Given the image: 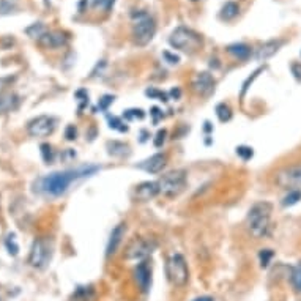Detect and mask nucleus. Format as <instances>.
Instances as JSON below:
<instances>
[{
	"label": "nucleus",
	"mask_w": 301,
	"mask_h": 301,
	"mask_svg": "<svg viewBox=\"0 0 301 301\" xmlns=\"http://www.w3.org/2000/svg\"><path fill=\"white\" fill-rule=\"evenodd\" d=\"M99 170L98 166H82L77 169L62 170V172H52L39 180V191L49 197H58L68 191L69 185L79 178L92 177Z\"/></svg>",
	"instance_id": "f257e3e1"
},
{
	"label": "nucleus",
	"mask_w": 301,
	"mask_h": 301,
	"mask_svg": "<svg viewBox=\"0 0 301 301\" xmlns=\"http://www.w3.org/2000/svg\"><path fill=\"white\" fill-rule=\"evenodd\" d=\"M272 213H273V205L270 202H257L251 207L248 213V227L253 237L262 238L268 234Z\"/></svg>",
	"instance_id": "f03ea898"
},
{
	"label": "nucleus",
	"mask_w": 301,
	"mask_h": 301,
	"mask_svg": "<svg viewBox=\"0 0 301 301\" xmlns=\"http://www.w3.org/2000/svg\"><path fill=\"white\" fill-rule=\"evenodd\" d=\"M133 38L137 46H147L153 39L156 32V24L153 17L145 11L133 13Z\"/></svg>",
	"instance_id": "7ed1b4c3"
},
{
	"label": "nucleus",
	"mask_w": 301,
	"mask_h": 301,
	"mask_svg": "<svg viewBox=\"0 0 301 301\" xmlns=\"http://www.w3.org/2000/svg\"><path fill=\"white\" fill-rule=\"evenodd\" d=\"M169 43L172 44L175 49H180V51H189L193 52L196 49H199L202 46V38H200L199 33H196L194 30L188 28V27H178L175 28L172 35L169 38Z\"/></svg>",
	"instance_id": "20e7f679"
},
{
	"label": "nucleus",
	"mask_w": 301,
	"mask_h": 301,
	"mask_svg": "<svg viewBox=\"0 0 301 301\" xmlns=\"http://www.w3.org/2000/svg\"><path fill=\"white\" fill-rule=\"evenodd\" d=\"M52 257V242L44 237L36 238L28 254V264L36 270H43L51 262Z\"/></svg>",
	"instance_id": "39448f33"
},
{
	"label": "nucleus",
	"mask_w": 301,
	"mask_h": 301,
	"mask_svg": "<svg viewBox=\"0 0 301 301\" xmlns=\"http://www.w3.org/2000/svg\"><path fill=\"white\" fill-rule=\"evenodd\" d=\"M159 193L167 197L178 196L186 186V172L185 170H172L159 178Z\"/></svg>",
	"instance_id": "423d86ee"
},
{
	"label": "nucleus",
	"mask_w": 301,
	"mask_h": 301,
	"mask_svg": "<svg viewBox=\"0 0 301 301\" xmlns=\"http://www.w3.org/2000/svg\"><path fill=\"white\" fill-rule=\"evenodd\" d=\"M166 272L169 276V281L177 287H183L188 283L189 272H188V264L182 254H174L167 260Z\"/></svg>",
	"instance_id": "0eeeda50"
},
{
	"label": "nucleus",
	"mask_w": 301,
	"mask_h": 301,
	"mask_svg": "<svg viewBox=\"0 0 301 301\" xmlns=\"http://www.w3.org/2000/svg\"><path fill=\"white\" fill-rule=\"evenodd\" d=\"M275 182L279 188L295 191L301 188V164L281 169L275 177Z\"/></svg>",
	"instance_id": "6e6552de"
},
{
	"label": "nucleus",
	"mask_w": 301,
	"mask_h": 301,
	"mask_svg": "<svg viewBox=\"0 0 301 301\" xmlns=\"http://www.w3.org/2000/svg\"><path fill=\"white\" fill-rule=\"evenodd\" d=\"M55 129V120L49 115H39L27 125V131L33 137H46Z\"/></svg>",
	"instance_id": "1a4fd4ad"
},
{
	"label": "nucleus",
	"mask_w": 301,
	"mask_h": 301,
	"mask_svg": "<svg viewBox=\"0 0 301 301\" xmlns=\"http://www.w3.org/2000/svg\"><path fill=\"white\" fill-rule=\"evenodd\" d=\"M155 245L145 242V240H134V242L128 246L126 249V259L128 260H140V259H145L147 256H150L153 253Z\"/></svg>",
	"instance_id": "9d476101"
},
{
	"label": "nucleus",
	"mask_w": 301,
	"mask_h": 301,
	"mask_svg": "<svg viewBox=\"0 0 301 301\" xmlns=\"http://www.w3.org/2000/svg\"><path fill=\"white\" fill-rule=\"evenodd\" d=\"M193 87H194V92L199 95L202 96L210 95L215 88V79L210 73H197L193 81Z\"/></svg>",
	"instance_id": "9b49d317"
},
{
	"label": "nucleus",
	"mask_w": 301,
	"mask_h": 301,
	"mask_svg": "<svg viewBox=\"0 0 301 301\" xmlns=\"http://www.w3.org/2000/svg\"><path fill=\"white\" fill-rule=\"evenodd\" d=\"M159 194V185L158 182H144L136 188V199L139 202H148Z\"/></svg>",
	"instance_id": "f8f14e48"
},
{
	"label": "nucleus",
	"mask_w": 301,
	"mask_h": 301,
	"mask_svg": "<svg viewBox=\"0 0 301 301\" xmlns=\"http://www.w3.org/2000/svg\"><path fill=\"white\" fill-rule=\"evenodd\" d=\"M166 163H167V156L164 153H156V155L150 156L148 159L140 163L139 167L144 169L148 174H159L164 169Z\"/></svg>",
	"instance_id": "ddd939ff"
},
{
	"label": "nucleus",
	"mask_w": 301,
	"mask_h": 301,
	"mask_svg": "<svg viewBox=\"0 0 301 301\" xmlns=\"http://www.w3.org/2000/svg\"><path fill=\"white\" fill-rule=\"evenodd\" d=\"M134 278H136V283L139 284L140 290H142V292H147V290L150 289V283H152V270H150L147 262H140L136 267Z\"/></svg>",
	"instance_id": "4468645a"
},
{
	"label": "nucleus",
	"mask_w": 301,
	"mask_h": 301,
	"mask_svg": "<svg viewBox=\"0 0 301 301\" xmlns=\"http://www.w3.org/2000/svg\"><path fill=\"white\" fill-rule=\"evenodd\" d=\"M125 232H126L125 224H118L112 230V234H110V238H109V243H107V248H106V256L107 257L114 256L117 253V249H118L120 243H122V240L125 237Z\"/></svg>",
	"instance_id": "2eb2a0df"
},
{
	"label": "nucleus",
	"mask_w": 301,
	"mask_h": 301,
	"mask_svg": "<svg viewBox=\"0 0 301 301\" xmlns=\"http://www.w3.org/2000/svg\"><path fill=\"white\" fill-rule=\"evenodd\" d=\"M281 46H283V41H275V39H272V41H267L265 44H262L257 49L254 57H256V60H259V62H265L267 58L273 57L279 51Z\"/></svg>",
	"instance_id": "dca6fc26"
},
{
	"label": "nucleus",
	"mask_w": 301,
	"mask_h": 301,
	"mask_svg": "<svg viewBox=\"0 0 301 301\" xmlns=\"http://www.w3.org/2000/svg\"><path fill=\"white\" fill-rule=\"evenodd\" d=\"M39 43L46 47H60L66 43V36H63V33L60 32H44L39 36Z\"/></svg>",
	"instance_id": "f3484780"
},
{
	"label": "nucleus",
	"mask_w": 301,
	"mask_h": 301,
	"mask_svg": "<svg viewBox=\"0 0 301 301\" xmlns=\"http://www.w3.org/2000/svg\"><path fill=\"white\" fill-rule=\"evenodd\" d=\"M19 106V96L11 93V92H5L0 95V112H11Z\"/></svg>",
	"instance_id": "a211bd4d"
},
{
	"label": "nucleus",
	"mask_w": 301,
	"mask_h": 301,
	"mask_svg": "<svg viewBox=\"0 0 301 301\" xmlns=\"http://www.w3.org/2000/svg\"><path fill=\"white\" fill-rule=\"evenodd\" d=\"M229 54H232L235 58L238 60H246L251 55V47L243 44V43H237V44H230L227 47Z\"/></svg>",
	"instance_id": "6ab92c4d"
},
{
	"label": "nucleus",
	"mask_w": 301,
	"mask_h": 301,
	"mask_svg": "<svg viewBox=\"0 0 301 301\" xmlns=\"http://www.w3.org/2000/svg\"><path fill=\"white\" fill-rule=\"evenodd\" d=\"M238 13H240L238 3H235V2H227V3L223 6V9H221V17H223L224 21H230V19L237 17Z\"/></svg>",
	"instance_id": "aec40b11"
},
{
	"label": "nucleus",
	"mask_w": 301,
	"mask_h": 301,
	"mask_svg": "<svg viewBox=\"0 0 301 301\" xmlns=\"http://www.w3.org/2000/svg\"><path fill=\"white\" fill-rule=\"evenodd\" d=\"M216 115L219 118V122H229L230 118H232V110H230V107L227 104H218L216 106Z\"/></svg>",
	"instance_id": "412c9836"
},
{
	"label": "nucleus",
	"mask_w": 301,
	"mask_h": 301,
	"mask_svg": "<svg viewBox=\"0 0 301 301\" xmlns=\"http://www.w3.org/2000/svg\"><path fill=\"white\" fill-rule=\"evenodd\" d=\"M107 148H109L110 155H117V156H123L125 153H128V150H129L128 145L120 144V142H109Z\"/></svg>",
	"instance_id": "4be33fe9"
},
{
	"label": "nucleus",
	"mask_w": 301,
	"mask_h": 301,
	"mask_svg": "<svg viewBox=\"0 0 301 301\" xmlns=\"http://www.w3.org/2000/svg\"><path fill=\"white\" fill-rule=\"evenodd\" d=\"M298 200H301V191L300 189H295V191H289V194L283 199V205L284 207H292L295 205Z\"/></svg>",
	"instance_id": "5701e85b"
},
{
	"label": "nucleus",
	"mask_w": 301,
	"mask_h": 301,
	"mask_svg": "<svg viewBox=\"0 0 301 301\" xmlns=\"http://www.w3.org/2000/svg\"><path fill=\"white\" fill-rule=\"evenodd\" d=\"M292 284L297 292H301V260L292 270Z\"/></svg>",
	"instance_id": "b1692460"
},
{
	"label": "nucleus",
	"mask_w": 301,
	"mask_h": 301,
	"mask_svg": "<svg viewBox=\"0 0 301 301\" xmlns=\"http://www.w3.org/2000/svg\"><path fill=\"white\" fill-rule=\"evenodd\" d=\"M16 0H0V14H9L16 9Z\"/></svg>",
	"instance_id": "393cba45"
},
{
	"label": "nucleus",
	"mask_w": 301,
	"mask_h": 301,
	"mask_svg": "<svg viewBox=\"0 0 301 301\" xmlns=\"http://www.w3.org/2000/svg\"><path fill=\"white\" fill-rule=\"evenodd\" d=\"M5 245H6V249H8V253H9V254H11V256H17V253H19V246H17V243H16V237H14V234H9V235L6 237Z\"/></svg>",
	"instance_id": "a878e982"
},
{
	"label": "nucleus",
	"mask_w": 301,
	"mask_h": 301,
	"mask_svg": "<svg viewBox=\"0 0 301 301\" xmlns=\"http://www.w3.org/2000/svg\"><path fill=\"white\" fill-rule=\"evenodd\" d=\"M237 155L243 159V161H248V159H251L254 156V150L251 147H246V145H240L237 147Z\"/></svg>",
	"instance_id": "bb28decb"
},
{
	"label": "nucleus",
	"mask_w": 301,
	"mask_h": 301,
	"mask_svg": "<svg viewBox=\"0 0 301 301\" xmlns=\"http://www.w3.org/2000/svg\"><path fill=\"white\" fill-rule=\"evenodd\" d=\"M41 156H43V159L46 163H52V159H54V150H52V147L49 145V144H41Z\"/></svg>",
	"instance_id": "cd10ccee"
},
{
	"label": "nucleus",
	"mask_w": 301,
	"mask_h": 301,
	"mask_svg": "<svg viewBox=\"0 0 301 301\" xmlns=\"http://www.w3.org/2000/svg\"><path fill=\"white\" fill-rule=\"evenodd\" d=\"M259 257H260V267L265 268V267H268L270 260L273 259V251L272 249H262V253L259 254Z\"/></svg>",
	"instance_id": "c85d7f7f"
},
{
	"label": "nucleus",
	"mask_w": 301,
	"mask_h": 301,
	"mask_svg": "<svg viewBox=\"0 0 301 301\" xmlns=\"http://www.w3.org/2000/svg\"><path fill=\"white\" fill-rule=\"evenodd\" d=\"M109 126L110 128H114V129H118V131H128V126L122 122V120H120L118 117H112V118H109Z\"/></svg>",
	"instance_id": "c756f323"
},
{
	"label": "nucleus",
	"mask_w": 301,
	"mask_h": 301,
	"mask_svg": "<svg viewBox=\"0 0 301 301\" xmlns=\"http://www.w3.org/2000/svg\"><path fill=\"white\" fill-rule=\"evenodd\" d=\"M125 117L129 118V120L136 118V117H137V118H144L145 114H144L142 109H129V110H126V112H125Z\"/></svg>",
	"instance_id": "7c9ffc66"
},
{
	"label": "nucleus",
	"mask_w": 301,
	"mask_h": 301,
	"mask_svg": "<svg viewBox=\"0 0 301 301\" xmlns=\"http://www.w3.org/2000/svg\"><path fill=\"white\" fill-rule=\"evenodd\" d=\"M93 5H95L96 8L101 6V8L104 9V11H109L110 6L114 5V0H95V3H93Z\"/></svg>",
	"instance_id": "2f4dec72"
},
{
	"label": "nucleus",
	"mask_w": 301,
	"mask_h": 301,
	"mask_svg": "<svg viewBox=\"0 0 301 301\" xmlns=\"http://www.w3.org/2000/svg\"><path fill=\"white\" fill-rule=\"evenodd\" d=\"M147 95L148 96H156V98H161V99H159V101H167V95L166 93H161V92H158V90H152V88H150V90H147Z\"/></svg>",
	"instance_id": "473e14b6"
},
{
	"label": "nucleus",
	"mask_w": 301,
	"mask_h": 301,
	"mask_svg": "<svg viewBox=\"0 0 301 301\" xmlns=\"http://www.w3.org/2000/svg\"><path fill=\"white\" fill-rule=\"evenodd\" d=\"M76 134H77V129H76L73 125H69V126L66 128V131H65V137H66L68 140H74V139H76Z\"/></svg>",
	"instance_id": "72a5a7b5"
},
{
	"label": "nucleus",
	"mask_w": 301,
	"mask_h": 301,
	"mask_svg": "<svg viewBox=\"0 0 301 301\" xmlns=\"http://www.w3.org/2000/svg\"><path fill=\"white\" fill-rule=\"evenodd\" d=\"M114 101V96H109V95H106V96H103L101 99H99V107H101L103 110H106L107 109V106Z\"/></svg>",
	"instance_id": "f704fd0d"
},
{
	"label": "nucleus",
	"mask_w": 301,
	"mask_h": 301,
	"mask_svg": "<svg viewBox=\"0 0 301 301\" xmlns=\"http://www.w3.org/2000/svg\"><path fill=\"white\" fill-rule=\"evenodd\" d=\"M166 131H164V129H163V131H159L158 133V136H156V139H155V145L156 147H161L163 145V142H164V139H166Z\"/></svg>",
	"instance_id": "c9c22d12"
},
{
	"label": "nucleus",
	"mask_w": 301,
	"mask_h": 301,
	"mask_svg": "<svg viewBox=\"0 0 301 301\" xmlns=\"http://www.w3.org/2000/svg\"><path fill=\"white\" fill-rule=\"evenodd\" d=\"M163 55H164V57H166V58L169 60V63H172V65H174V63L177 65V63L180 62V58H178L177 55H172V54H170V52H164Z\"/></svg>",
	"instance_id": "e433bc0d"
},
{
	"label": "nucleus",
	"mask_w": 301,
	"mask_h": 301,
	"mask_svg": "<svg viewBox=\"0 0 301 301\" xmlns=\"http://www.w3.org/2000/svg\"><path fill=\"white\" fill-rule=\"evenodd\" d=\"M152 115L155 117V123H156L158 118L161 117V114H159V109H158V107H153V109H152Z\"/></svg>",
	"instance_id": "4c0bfd02"
},
{
	"label": "nucleus",
	"mask_w": 301,
	"mask_h": 301,
	"mask_svg": "<svg viewBox=\"0 0 301 301\" xmlns=\"http://www.w3.org/2000/svg\"><path fill=\"white\" fill-rule=\"evenodd\" d=\"M170 95H172L175 99H178V98H180V95H182V93H180V90H178V88H174L172 92H170Z\"/></svg>",
	"instance_id": "58836bf2"
},
{
	"label": "nucleus",
	"mask_w": 301,
	"mask_h": 301,
	"mask_svg": "<svg viewBox=\"0 0 301 301\" xmlns=\"http://www.w3.org/2000/svg\"><path fill=\"white\" fill-rule=\"evenodd\" d=\"M194 301H213V298H210V297H200V298H196Z\"/></svg>",
	"instance_id": "ea45409f"
},
{
	"label": "nucleus",
	"mask_w": 301,
	"mask_h": 301,
	"mask_svg": "<svg viewBox=\"0 0 301 301\" xmlns=\"http://www.w3.org/2000/svg\"><path fill=\"white\" fill-rule=\"evenodd\" d=\"M193 2H199V0H193Z\"/></svg>",
	"instance_id": "a19ab883"
}]
</instances>
